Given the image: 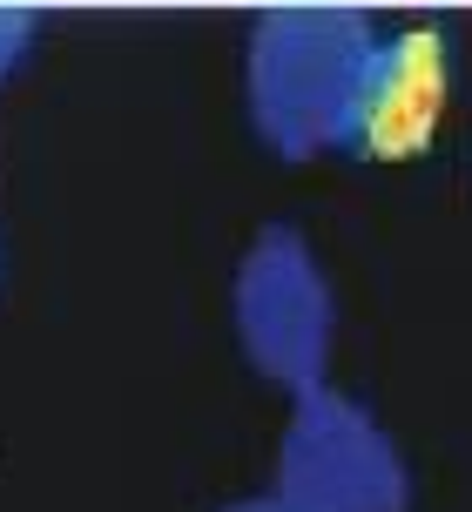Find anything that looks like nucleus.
Returning <instances> with one entry per match:
<instances>
[{
  "instance_id": "1",
  "label": "nucleus",
  "mask_w": 472,
  "mask_h": 512,
  "mask_svg": "<svg viewBox=\"0 0 472 512\" xmlns=\"http://www.w3.org/2000/svg\"><path fill=\"white\" fill-rule=\"evenodd\" d=\"M378 27L358 7H277L250 34L243 95L250 122L277 155L304 162L324 149H351L378 68Z\"/></svg>"
},
{
  "instance_id": "2",
  "label": "nucleus",
  "mask_w": 472,
  "mask_h": 512,
  "mask_svg": "<svg viewBox=\"0 0 472 512\" xmlns=\"http://www.w3.org/2000/svg\"><path fill=\"white\" fill-rule=\"evenodd\" d=\"M277 506L290 512H405L412 472L398 459L392 432L358 398L317 384L297 398L277 445Z\"/></svg>"
},
{
  "instance_id": "3",
  "label": "nucleus",
  "mask_w": 472,
  "mask_h": 512,
  "mask_svg": "<svg viewBox=\"0 0 472 512\" xmlns=\"http://www.w3.org/2000/svg\"><path fill=\"white\" fill-rule=\"evenodd\" d=\"M230 310H236V337H243V358L257 364L270 384H284L290 398H304L324 384L331 364V283L317 270L311 243L270 223V230L243 250L230 283Z\"/></svg>"
},
{
  "instance_id": "4",
  "label": "nucleus",
  "mask_w": 472,
  "mask_h": 512,
  "mask_svg": "<svg viewBox=\"0 0 472 512\" xmlns=\"http://www.w3.org/2000/svg\"><path fill=\"white\" fill-rule=\"evenodd\" d=\"M446 95H452L446 34H432V27L392 34L378 48V68H371L365 108H358V128H351V155H371V162L425 155L439 122H446Z\"/></svg>"
},
{
  "instance_id": "5",
  "label": "nucleus",
  "mask_w": 472,
  "mask_h": 512,
  "mask_svg": "<svg viewBox=\"0 0 472 512\" xmlns=\"http://www.w3.org/2000/svg\"><path fill=\"white\" fill-rule=\"evenodd\" d=\"M27 48H34V14H21V7H0V81H7V75L27 61Z\"/></svg>"
},
{
  "instance_id": "6",
  "label": "nucleus",
  "mask_w": 472,
  "mask_h": 512,
  "mask_svg": "<svg viewBox=\"0 0 472 512\" xmlns=\"http://www.w3.org/2000/svg\"><path fill=\"white\" fill-rule=\"evenodd\" d=\"M230 512H290V506H277V499H243V506H230Z\"/></svg>"
}]
</instances>
